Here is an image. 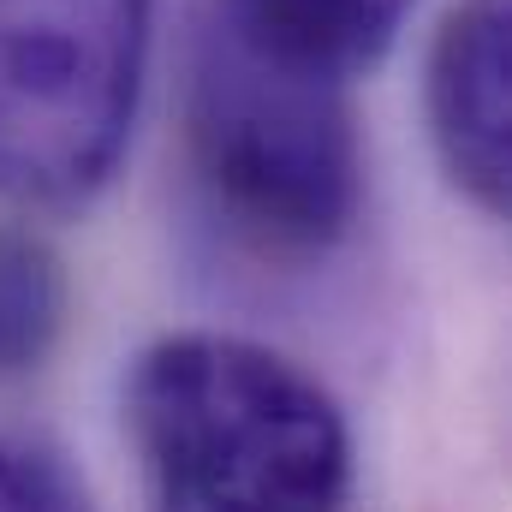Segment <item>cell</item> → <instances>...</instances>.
I'll return each instance as SVG.
<instances>
[{
  "label": "cell",
  "mask_w": 512,
  "mask_h": 512,
  "mask_svg": "<svg viewBox=\"0 0 512 512\" xmlns=\"http://www.w3.org/2000/svg\"><path fill=\"white\" fill-rule=\"evenodd\" d=\"M423 120L447 185L489 221L512 209V0H453L423 66Z\"/></svg>",
  "instance_id": "4"
},
{
  "label": "cell",
  "mask_w": 512,
  "mask_h": 512,
  "mask_svg": "<svg viewBox=\"0 0 512 512\" xmlns=\"http://www.w3.org/2000/svg\"><path fill=\"white\" fill-rule=\"evenodd\" d=\"M155 0H0V203L90 209L137 131Z\"/></svg>",
  "instance_id": "3"
},
{
  "label": "cell",
  "mask_w": 512,
  "mask_h": 512,
  "mask_svg": "<svg viewBox=\"0 0 512 512\" xmlns=\"http://www.w3.org/2000/svg\"><path fill=\"white\" fill-rule=\"evenodd\" d=\"M185 149L221 227L274 262H316L358 221L364 137L352 84L262 54L221 12L191 36Z\"/></svg>",
  "instance_id": "2"
},
{
  "label": "cell",
  "mask_w": 512,
  "mask_h": 512,
  "mask_svg": "<svg viewBox=\"0 0 512 512\" xmlns=\"http://www.w3.org/2000/svg\"><path fill=\"white\" fill-rule=\"evenodd\" d=\"M417 0H215V12L274 60L358 84L376 72Z\"/></svg>",
  "instance_id": "5"
},
{
  "label": "cell",
  "mask_w": 512,
  "mask_h": 512,
  "mask_svg": "<svg viewBox=\"0 0 512 512\" xmlns=\"http://www.w3.org/2000/svg\"><path fill=\"white\" fill-rule=\"evenodd\" d=\"M90 507L84 477L30 435H0V512H72Z\"/></svg>",
  "instance_id": "7"
},
{
  "label": "cell",
  "mask_w": 512,
  "mask_h": 512,
  "mask_svg": "<svg viewBox=\"0 0 512 512\" xmlns=\"http://www.w3.org/2000/svg\"><path fill=\"white\" fill-rule=\"evenodd\" d=\"M126 435L161 507L310 512L352 495V423L304 364L239 334H161L126 370Z\"/></svg>",
  "instance_id": "1"
},
{
  "label": "cell",
  "mask_w": 512,
  "mask_h": 512,
  "mask_svg": "<svg viewBox=\"0 0 512 512\" xmlns=\"http://www.w3.org/2000/svg\"><path fill=\"white\" fill-rule=\"evenodd\" d=\"M66 328L60 256L24 227H0V376L36 370Z\"/></svg>",
  "instance_id": "6"
}]
</instances>
